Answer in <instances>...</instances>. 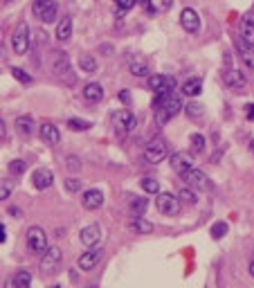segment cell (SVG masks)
<instances>
[{
  "instance_id": "obj_19",
  "label": "cell",
  "mask_w": 254,
  "mask_h": 288,
  "mask_svg": "<svg viewBox=\"0 0 254 288\" xmlns=\"http://www.w3.org/2000/svg\"><path fill=\"white\" fill-rule=\"evenodd\" d=\"M38 135H41V140H43L45 144H50V146L58 144V140H61V133H58V128L54 126V124H50V122L41 124V128H38Z\"/></svg>"
},
{
  "instance_id": "obj_23",
  "label": "cell",
  "mask_w": 254,
  "mask_h": 288,
  "mask_svg": "<svg viewBox=\"0 0 254 288\" xmlns=\"http://www.w3.org/2000/svg\"><path fill=\"white\" fill-rule=\"evenodd\" d=\"M128 228H131L133 232H138V234H148V232H153V223H148L146 219H142V216H138V214L131 219Z\"/></svg>"
},
{
  "instance_id": "obj_48",
  "label": "cell",
  "mask_w": 254,
  "mask_h": 288,
  "mask_svg": "<svg viewBox=\"0 0 254 288\" xmlns=\"http://www.w3.org/2000/svg\"><path fill=\"white\" fill-rule=\"evenodd\" d=\"M250 149H252V151H254V140H252V144H250Z\"/></svg>"
},
{
  "instance_id": "obj_45",
  "label": "cell",
  "mask_w": 254,
  "mask_h": 288,
  "mask_svg": "<svg viewBox=\"0 0 254 288\" xmlns=\"http://www.w3.org/2000/svg\"><path fill=\"white\" fill-rule=\"evenodd\" d=\"M248 117L254 119V104H252V106H248Z\"/></svg>"
},
{
  "instance_id": "obj_43",
  "label": "cell",
  "mask_w": 254,
  "mask_h": 288,
  "mask_svg": "<svg viewBox=\"0 0 254 288\" xmlns=\"http://www.w3.org/2000/svg\"><path fill=\"white\" fill-rule=\"evenodd\" d=\"M0 232H2V234H0V241H2V243H5V241H7V228H5V225H2V228H0Z\"/></svg>"
},
{
  "instance_id": "obj_1",
  "label": "cell",
  "mask_w": 254,
  "mask_h": 288,
  "mask_svg": "<svg viewBox=\"0 0 254 288\" xmlns=\"http://www.w3.org/2000/svg\"><path fill=\"white\" fill-rule=\"evenodd\" d=\"M153 111H155L158 124H167L169 119H173L175 115L182 111L180 97L173 95V92H160L153 99Z\"/></svg>"
},
{
  "instance_id": "obj_15",
  "label": "cell",
  "mask_w": 254,
  "mask_h": 288,
  "mask_svg": "<svg viewBox=\"0 0 254 288\" xmlns=\"http://www.w3.org/2000/svg\"><path fill=\"white\" fill-rule=\"evenodd\" d=\"M241 43L245 48H254V14H248L241 23Z\"/></svg>"
},
{
  "instance_id": "obj_8",
  "label": "cell",
  "mask_w": 254,
  "mask_h": 288,
  "mask_svg": "<svg viewBox=\"0 0 254 288\" xmlns=\"http://www.w3.org/2000/svg\"><path fill=\"white\" fill-rule=\"evenodd\" d=\"M61 266V250L58 248H48L41 259V272L43 275H54Z\"/></svg>"
},
{
  "instance_id": "obj_4",
  "label": "cell",
  "mask_w": 254,
  "mask_h": 288,
  "mask_svg": "<svg viewBox=\"0 0 254 288\" xmlns=\"http://www.w3.org/2000/svg\"><path fill=\"white\" fill-rule=\"evenodd\" d=\"M32 11H34V16H36L41 23H54L56 21L58 7H56L54 0H34Z\"/></svg>"
},
{
  "instance_id": "obj_31",
  "label": "cell",
  "mask_w": 254,
  "mask_h": 288,
  "mask_svg": "<svg viewBox=\"0 0 254 288\" xmlns=\"http://www.w3.org/2000/svg\"><path fill=\"white\" fill-rule=\"evenodd\" d=\"M9 72L14 75V79H18L21 84H32V81H34V79H32V75H27L25 70H23V68H16V65H11Z\"/></svg>"
},
{
  "instance_id": "obj_27",
  "label": "cell",
  "mask_w": 254,
  "mask_h": 288,
  "mask_svg": "<svg viewBox=\"0 0 254 288\" xmlns=\"http://www.w3.org/2000/svg\"><path fill=\"white\" fill-rule=\"evenodd\" d=\"M148 72H151V68H148L146 61H142V59L131 61V75L133 77H146Z\"/></svg>"
},
{
  "instance_id": "obj_46",
  "label": "cell",
  "mask_w": 254,
  "mask_h": 288,
  "mask_svg": "<svg viewBox=\"0 0 254 288\" xmlns=\"http://www.w3.org/2000/svg\"><path fill=\"white\" fill-rule=\"evenodd\" d=\"M250 275H252V277H254V261L250 263Z\"/></svg>"
},
{
  "instance_id": "obj_26",
  "label": "cell",
  "mask_w": 254,
  "mask_h": 288,
  "mask_svg": "<svg viewBox=\"0 0 254 288\" xmlns=\"http://www.w3.org/2000/svg\"><path fill=\"white\" fill-rule=\"evenodd\" d=\"M16 131L21 135H32L34 133V119L32 117H25V115H23V117H18L16 119Z\"/></svg>"
},
{
  "instance_id": "obj_18",
  "label": "cell",
  "mask_w": 254,
  "mask_h": 288,
  "mask_svg": "<svg viewBox=\"0 0 254 288\" xmlns=\"http://www.w3.org/2000/svg\"><path fill=\"white\" fill-rule=\"evenodd\" d=\"M81 205H84L85 209H99L101 205H104V194H101L99 189H88V192H84V196H81Z\"/></svg>"
},
{
  "instance_id": "obj_12",
  "label": "cell",
  "mask_w": 254,
  "mask_h": 288,
  "mask_svg": "<svg viewBox=\"0 0 254 288\" xmlns=\"http://www.w3.org/2000/svg\"><path fill=\"white\" fill-rule=\"evenodd\" d=\"M52 70L54 75L63 79L65 75H70V57L68 52H61V50H54L52 52Z\"/></svg>"
},
{
  "instance_id": "obj_5",
  "label": "cell",
  "mask_w": 254,
  "mask_h": 288,
  "mask_svg": "<svg viewBox=\"0 0 254 288\" xmlns=\"http://www.w3.org/2000/svg\"><path fill=\"white\" fill-rule=\"evenodd\" d=\"M144 158H146V162H151V165L162 162L164 158H167V144H164V140L162 138L148 140L146 146H144Z\"/></svg>"
},
{
  "instance_id": "obj_10",
  "label": "cell",
  "mask_w": 254,
  "mask_h": 288,
  "mask_svg": "<svg viewBox=\"0 0 254 288\" xmlns=\"http://www.w3.org/2000/svg\"><path fill=\"white\" fill-rule=\"evenodd\" d=\"M180 178H182V180H185L189 187H194V189H200V192H207V189H212V182H209V178H207L202 171H198V169L185 171Z\"/></svg>"
},
{
  "instance_id": "obj_34",
  "label": "cell",
  "mask_w": 254,
  "mask_h": 288,
  "mask_svg": "<svg viewBox=\"0 0 254 288\" xmlns=\"http://www.w3.org/2000/svg\"><path fill=\"white\" fill-rule=\"evenodd\" d=\"M189 144H191V149L196 151V153H200V151H205V138H202L200 133H194L189 138Z\"/></svg>"
},
{
  "instance_id": "obj_37",
  "label": "cell",
  "mask_w": 254,
  "mask_h": 288,
  "mask_svg": "<svg viewBox=\"0 0 254 288\" xmlns=\"http://www.w3.org/2000/svg\"><path fill=\"white\" fill-rule=\"evenodd\" d=\"M25 162H23V160H11L9 162V173H14V176H21V173H23V171H25Z\"/></svg>"
},
{
  "instance_id": "obj_6",
  "label": "cell",
  "mask_w": 254,
  "mask_h": 288,
  "mask_svg": "<svg viewBox=\"0 0 254 288\" xmlns=\"http://www.w3.org/2000/svg\"><path fill=\"white\" fill-rule=\"evenodd\" d=\"M27 248L32 252H36V255H43V252L48 250V234H45V230L43 228H29L27 230Z\"/></svg>"
},
{
  "instance_id": "obj_40",
  "label": "cell",
  "mask_w": 254,
  "mask_h": 288,
  "mask_svg": "<svg viewBox=\"0 0 254 288\" xmlns=\"http://www.w3.org/2000/svg\"><path fill=\"white\" fill-rule=\"evenodd\" d=\"M68 169L70 171H79L81 169V162H79V158H77V155H70V158H68Z\"/></svg>"
},
{
  "instance_id": "obj_21",
  "label": "cell",
  "mask_w": 254,
  "mask_h": 288,
  "mask_svg": "<svg viewBox=\"0 0 254 288\" xmlns=\"http://www.w3.org/2000/svg\"><path fill=\"white\" fill-rule=\"evenodd\" d=\"M32 284V272L29 270H18L14 277L7 282V288H27Z\"/></svg>"
},
{
  "instance_id": "obj_33",
  "label": "cell",
  "mask_w": 254,
  "mask_h": 288,
  "mask_svg": "<svg viewBox=\"0 0 254 288\" xmlns=\"http://www.w3.org/2000/svg\"><path fill=\"white\" fill-rule=\"evenodd\" d=\"M142 189L146 194H155V196H158L160 194V182L153 180V178H142Z\"/></svg>"
},
{
  "instance_id": "obj_22",
  "label": "cell",
  "mask_w": 254,
  "mask_h": 288,
  "mask_svg": "<svg viewBox=\"0 0 254 288\" xmlns=\"http://www.w3.org/2000/svg\"><path fill=\"white\" fill-rule=\"evenodd\" d=\"M70 36H72V18L63 16L56 25V38L61 43H65V41H70Z\"/></svg>"
},
{
  "instance_id": "obj_25",
  "label": "cell",
  "mask_w": 254,
  "mask_h": 288,
  "mask_svg": "<svg viewBox=\"0 0 254 288\" xmlns=\"http://www.w3.org/2000/svg\"><path fill=\"white\" fill-rule=\"evenodd\" d=\"M202 90V81L198 79V77H194V79H187L185 86H182V92H185L187 97H198Z\"/></svg>"
},
{
  "instance_id": "obj_47",
  "label": "cell",
  "mask_w": 254,
  "mask_h": 288,
  "mask_svg": "<svg viewBox=\"0 0 254 288\" xmlns=\"http://www.w3.org/2000/svg\"><path fill=\"white\" fill-rule=\"evenodd\" d=\"M140 5H148V2H151V0H138Z\"/></svg>"
},
{
  "instance_id": "obj_20",
  "label": "cell",
  "mask_w": 254,
  "mask_h": 288,
  "mask_svg": "<svg viewBox=\"0 0 254 288\" xmlns=\"http://www.w3.org/2000/svg\"><path fill=\"white\" fill-rule=\"evenodd\" d=\"M225 84L229 86V88H234V90H243L245 88V77L241 70L236 68H227L225 70Z\"/></svg>"
},
{
  "instance_id": "obj_2",
  "label": "cell",
  "mask_w": 254,
  "mask_h": 288,
  "mask_svg": "<svg viewBox=\"0 0 254 288\" xmlns=\"http://www.w3.org/2000/svg\"><path fill=\"white\" fill-rule=\"evenodd\" d=\"M180 203H182L180 196H173V194H167V192H160L158 198H155V207L164 216H175L180 212Z\"/></svg>"
},
{
  "instance_id": "obj_38",
  "label": "cell",
  "mask_w": 254,
  "mask_h": 288,
  "mask_svg": "<svg viewBox=\"0 0 254 288\" xmlns=\"http://www.w3.org/2000/svg\"><path fill=\"white\" fill-rule=\"evenodd\" d=\"M65 189H68V192H79L81 180L79 178H68V180H65Z\"/></svg>"
},
{
  "instance_id": "obj_42",
  "label": "cell",
  "mask_w": 254,
  "mask_h": 288,
  "mask_svg": "<svg viewBox=\"0 0 254 288\" xmlns=\"http://www.w3.org/2000/svg\"><path fill=\"white\" fill-rule=\"evenodd\" d=\"M119 99H122L124 104H128V102H131V92H128V90H122V92H119Z\"/></svg>"
},
{
  "instance_id": "obj_44",
  "label": "cell",
  "mask_w": 254,
  "mask_h": 288,
  "mask_svg": "<svg viewBox=\"0 0 254 288\" xmlns=\"http://www.w3.org/2000/svg\"><path fill=\"white\" fill-rule=\"evenodd\" d=\"M9 214H14V216L18 219V216H21V209H18V207H9Z\"/></svg>"
},
{
  "instance_id": "obj_29",
  "label": "cell",
  "mask_w": 254,
  "mask_h": 288,
  "mask_svg": "<svg viewBox=\"0 0 254 288\" xmlns=\"http://www.w3.org/2000/svg\"><path fill=\"white\" fill-rule=\"evenodd\" d=\"M227 223H225V221H218V223H214L212 225V230H209V234H212V239H223V236L227 234Z\"/></svg>"
},
{
  "instance_id": "obj_3",
  "label": "cell",
  "mask_w": 254,
  "mask_h": 288,
  "mask_svg": "<svg viewBox=\"0 0 254 288\" xmlns=\"http://www.w3.org/2000/svg\"><path fill=\"white\" fill-rule=\"evenodd\" d=\"M11 45H14V52L16 54H25L32 45L29 41V27H27L25 21H21L16 27H14V34H11Z\"/></svg>"
},
{
  "instance_id": "obj_13",
  "label": "cell",
  "mask_w": 254,
  "mask_h": 288,
  "mask_svg": "<svg viewBox=\"0 0 254 288\" xmlns=\"http://www.w3.org/2000/svg\"><path fill=\"white\" fill-rule=\"evenodd\" d=\"M180 25L185 27L189 34H196L198 29H200V18H198V14L191 7H185L180 14Z\"/></svg>"
},
{
  "instance_id": "obj_9",
  "label": "cell",
  "mask_w": 254,
  "mask_h": 288,
  "mask_svg": "<svg viewBox=\"0 0 254 288\" xmlns=\"http://www.w3.org/2000/svg\"><path fill=\"white\" fill-rule=\"evenodd\" d=\"M171 169L175 171V173H185V171L194 169V165H196V160H194V155L189 153V151H175L173 155H171Z\"/></svg>"
},
{
  "instance_id": "obj_17",
  "label": "cell",
  "mask_w": 254,
  "mask_h": 288,
  "mask_svg": "<svg viewBox=\"0 0 254 288\" xmlns=\"http://www.w3.org/2000/svg\"><path fill=\"white\" fill-rule=\"evenodd\" d=\"M32 182H34V187H36V189H48L50 185H52L54 182V173L50 169H45V167H41V169H36L32 173Z\"/></svg>"
},
{
  "instance_id": "obj_30",
  "label": "cell",
  "mask_w": 254,
  "mask_h": 288,
  "mask_svg": "<svg viewBox=\"0 0 254 288\" xmlns=\"http://www.w3.org/2000/svg\"><path fill=\"white\" fill-rule=\"evenodd\" d=\"M146 207H148L146 198H133V201H131V212L138 214V216H142V214L146 212Z\"/></svg>"
},
{
  "instance_id": "obj_11",
  "label": "cell",
  "mask_w": 254,
  "mask_h": 288,
  "mask_svg": "<svg viewBox=\"0 0 254 288\" xmlns=\"http://www.w3.org/2000/svg\"><path fill=\"white\" fill-rule=\"evenodd\" d=\"M148 88L155 92V95H160V92H173L175 88V77H167V75H153L146 79Z\"/></svg>"
},
{
  "instance_id": "obj_32",
  "label": "cell",
  "mask_w": 254,
  "mask_h": 288,
  "mask_svg": "<svg viewBox=\"0 0 254 288\" xmlns=\"http://www.w3.org/2000/svg\"><path fill=\"white\" fill-rule=\"evenodd\" d=\"M178 196H180V201L182 203H187V205H196L198 203V196H196V192H194V187H189V189L185 187Z\"/></svg>"
},
{
  "instance_id": "obj_7",
  "label": "cell",
  "mask_w": 254,
  "mask_h": 288,
  "mask_svg": "<svg viewBox=\"0 0 254 288\" xmlns=\"http://www.w3.org/2000/svg\"><path fill=\"white\" fill-rule=\"evenodd\" d=\"M113 128L119 138H124L126 133L135 131V117L131 115V111H117L113 115Z\"/></svg>"
},
{
  "instance_id": "obj_35",
  "label": "cell",
  "mask_w": 254,
  "mask_h": 288,
  "mask_svg": "<svg viewBox=\"0 0 254 288\" xmlns=\"http://www.w3.org/2000/svg\"><path fill=\"white\" fill-rule=\"evenodd\" d=\"M185 113L189 119H200L202 117V106L200 104H189V106H185Z\"/></svg>"
},
{
  "instance_id": "obj_14",
  "label": "cell",
  "mask_w": 254,
  "mask_h": 288,
  "mask_svg": "<svg viewBox=\"0 0 254 288\" xmlns=\"http://www.w3.org/2000/svg\"><path fill=\"white\" fill-rule=\"evenodd\" d=\"M101 236H104V232H101L99 225H85V228L81 230L79 239H81V243H84V246L92 248V246H97V243L101 241Z\"/></svg>"
},
{
  "instance_id": "obj_28",
  "label": "cell",
  "mask_w": 254,
  "mask_h": 288,
  "mask_svg": "<svg viewBox=\"0 0 254 288\" xmlns=\"http://www.w3.org/2000/svg\"><path fill=\"white\" fill-rule=\"evenodd\" d=\"M79 65H81V72H85V75H92V72L97 70V61L92 59L90 54H81Z\"/></svg>"
},
{
  "instance_id": "obj_16",
  "label": "cell",
  "mask_w": 254,
  "mask_h": 288,
  "mask_svg": "<svg viewBox=\"0 0 254 288\" xmlns=\"http://www.w3.org/2000/svg\"><path fill=\"white\" fill-rule=\"evenodd\" d=\"M99 261H101V248L92 246L90 250L84 252V255L79 257V268H81V270H92V268H95Z\"/></svg>"
},
{
  "instance_id": "obj_39",
  "label": "cell",
  "mask_w": 254,
  "mask_h": 288,
  "mask_svg": "<svg viewBox=\"0 0 254 288\" xmlns=\"http://www.w3.org/2000/svg\"><path fill=\"white\" fill-rule=\"evenodd\" d=\"M9 194H11L9 180H2V187H0V198H2V201H7V198H9Z\"/></svg>"
},
{
  "instance_id": "obj_41",
  "label": "cell",
  "mask_w": 254,
  "mask_h": 288,
  "mask_svg": "<svg viewBox=\"0 0 254 288\" xmlns=\"http://www.w3.org/2000/svg\"><path fill=\"white\" fill-rule=\"evenodd\" d=\"M115 2H117V7H119L122 11H126V9H131V7H135L138 0H115Z\"/></svg>"
},
{
  "instance_id": "obj_24",
  "label": "cell",
  "mask_w": 254,
  "mask_h": 288,
  "mask_svg": "<svg viewBox=\"0 0 254 288\" xmlns=\"http://www.w3.org/2000/svg\"><path fill=\"white\" fill-rule=\"evenodd\" d=\"M84 97L88 102H99L101 97H104V88L99 84H85L84 86Z\"/></svg>"
},
{
  "instance_id": "obj_36",
  "label": "cell",
  "mask_w": 254,
  "mask_h": 288,
  "mask_svg": "<svg viewBox=\"0 0 254 288\" xmlns=\"http://www.w3.org/2000/svg\"><path fill=\"white\" fill-rule=\"evenodd\" d=\"M68 126L72 128V131H88L92 124L85 122V119H68Z\"/></svg>"
}]
</instances>
